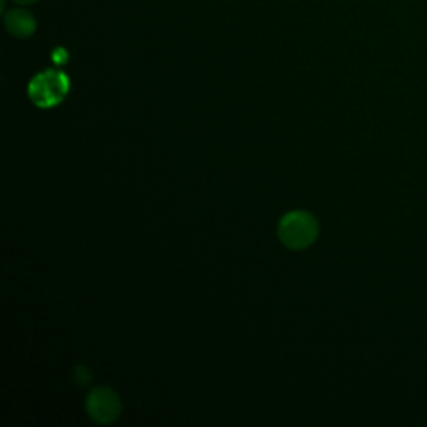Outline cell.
I'll list each match as a JSON object with an SVG mask.
<instances>
[{
	"label": "cell",
	"instance_id": "obj_6",
	"mask_svg": "<svg viewBox=\"0 0 427 427\" xmlns=\"http://www.w3.org/2000/svg\"><path fill=\"white\" fill-rule=\"evenodd\" d=\"M52 59H54L57 64H64V62H65V60H67V59H69V55H67V54H65V52H64V50H60V48H59V50H57V52H55V54H52Z\"/></svg>",
	"mask_w": 427,
	"mask_h": 427
},
{
	"label": "cell",
	"instance_id": "obj_4",
	"mask_svg": "<svg viewBox=\"0 0 427 427\" xmlns=\"http://www.w3.org/2000/svg\"><path fill=\"white\" fill-rule=\"evenodd\" d=\"M6 24H7L8 32H11L12 35H15V37H27V35L32 34L35 29L32 15L27 14V12H24V11L11 12V14L7 15Z\"/></svg>",
	"mask_w": 427,
	"mask_h": 427
},
{
	"label": "cell",
	"instance_id": "obj_2",
	"mask_svg": "<svg viewBox=\"0 0 427 427\" xmlns=\"http://www.w3.org/2000/svg\"><path fill=\"white\" fill-rule=\"evenodd\" d=\"M70 81L59 70H46L39 74L29 83L30 100L41 109H52L59 105L67 97Z\"/></svg>",
	"mask_w": 427,
	"mask_h": 427
},
{
	"label": "cell",
	"instance_id": "obj_5",
	"mask_svg": "<svg viewBox=\"0 0 427 427\" xmlns=\"http://www.w3.org/2000/svg\"><path fill=\"white\" fill-rule=\"evenodd\" d=\"M72 379L79 386H87L92 381V374L89 369L83 367V365H77L72 371Z\"/></svg>",
	"mask_w": 427,
	"mask_h": 427
},
{
	"label": "cell",
	"instance_id": "obj_7",
	"mask_svg": "<svg viewBox=\"0 0 427 427\" xmlns=\"http://www.w3.org/2000/svg\"><path fill=\"white\" fill-rule=\"evenodd\" d=\"M17 2H20V4H30V2H35V0H17Z\"/></svg>",
	"mask_w": 427,
	"mask_h": 427
},
{
	"label": "cell",
	"instance_id": "obj_3",
	"mask_svg": "<svg viewBox=\"0 0 427 427\" xmlns=\"http://www.w3.org/2000/svg\"><path fill=\"white\" fill-rule=\"evenodd\" d=\"M87 412L99 424H112L122 412V402L111 387H97L87 395Z\"/></svg>",
	"mask_w": 427,
	"mask_h": 427
},
{
	"label": "cell",
	"instance_id": "obj_1",
	"mask_svg": "<svg viewBox=\"0 0 427 427\" xmlns=\"http://www.w3.org/2000/svg\"><path fill=\"white\" fill-rule=\"evenodd\" d=\"M277 236L285 248L290 250H302L312 245L319 236V224L316 217L304 210H294L280 219Z\"/></svg>",
	"mask_w": 427,
	"mask_h": 427
}]
</instances>
